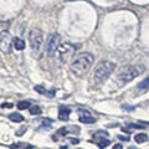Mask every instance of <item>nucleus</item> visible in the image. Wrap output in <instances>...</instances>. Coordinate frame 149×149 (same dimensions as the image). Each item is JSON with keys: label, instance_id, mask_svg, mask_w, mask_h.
<instances>
[{"label": "nucleus", "instance_id": "10", "mask_svg": "<svg viewBox=\"0 0 149 149\" xmlns=\"http://www.w3.org/2000/svg\"><path fill=\"white\" fill-rule=\"evenodd\" d=\"M134 141L137 143H144L148 141V136L144 133H139V134H136V137H134Z\"/></svg>", "mask_w": 149, "mask_h": 149}, {"label": "nucleus", "instance_id": "17", "mask_svg": "<svg viewBox=\"0 0 149 149\" xmlns=\"http://www.w3.org/2000/svg\"><path fill=\"white\" fill-rule=\"evenodd\" d=\"M35 91H36V92H39V93H41V95H47V91H46V90H45V87H44V86H41V85L35 86Z\"/></svg>", "mask_w": 149, "mask_h": 149}, {"label": "nucleus", "instance_id": "19", "mask_svg": "<svg viewBox=\"0 0 149 149\" xmlns=\"http://www.w3.org/2000/svg\"><path fill=\"white\" fill-rule=\"evenodd\" d=\"M78 113H82V114H81V117H83V116H90V112L83 111V109H78Z\"/></svg>", "mask_w": 149, "mask_h": 149}, {"label": "nucleus", "instance_id": "18", "mask_svg": "<svg viewBox=\"0 0 149 149\" xmlns=\"http://www.w3.org/2000/svg\"><path fill=\"white\" fill-rule=\"evenodd\" d=\"M122 109H125V111H133V109H134V107H133V106L123 104V106H122Z\"/></svg>", "mask_w": 149, "mask_h": 149}, {"label": "nucleus", "instance_id": "1", "mask_svg": "<svg viewBox=\"0 0 149 149\" xmlns=\"http://www.w3.org/2000/svg\"><path fill=\"white\" fill-rule=\"evenodd\" d=\"M93 62H95V56L92 54L90 52L81 54L73 60V62L71 65V71L74 74H77V76H82V74L88 72V70L91 68Z\"/></svg>", "mask_w": 149, "mask_h": 149}, {"label": "nucleus", "instance_id": "9", "mask_svg": "<svg viewBox=\"0 0 149 149\" xmlns=\"http://www.w3.org/2000/svg\"><path fill=\"white\" fill-rule=\"evenodd\" d=\"M9 119L13 120V122H22L24 117H22L20 113H10L9 114Z\"/></svg>", "mask_w": 149, "mask_h": 149}, {"label": "nucleus", "instance_id": "14", "mask_svg": "<svg viewBox=\"0 0 149 149\" xmlns=\"http://www.w3.org/2000/svg\"><path fill=\"white\" fill-rule=\"evenodd\" d=\"M17 108L19 109H27V108H31L30 107V102H27V101H21V102H19L17 103Z\"/></svg>", "mask_w": 149, "mask_h": 149}, {"label": "nucleus", "instance_id": "12", "mask_svg": "<svg viewBox=\"0 0 149 149\" xmlns=\"http://www.w3.org/2000/svg\"><path fill=\"white\" fill-rule=\"evenodd\" d=\"M66 133H67V129H66V128H60V129L57 130V133H56L55 136L52 137V139H54V141H58V138H60V137H63Z\"/></svg>", "mask_w": 149, "mask_h": 149}, {"label": "nucleus", "instance_id": "21", "mask_svg": "<svg viewBox=\"0 0 149 149\" xmlns=\"http://www.w3.org/2000/svg\"><path fill=\"white\" fill-rule=\"evenodd\" d=\"M1 107H3V108H4V107H6V108H11V107H13V103H3Z\"/></svg>", "mask_w": 149, "mask_h": 149}, {"label": "nucleus", "instance_id": "16", "mask_svg": "<svg viewBox=\"0 0 149 149\" xmlns=\"http://www.w3.org/2000/svg\"><path fill=\"white\" fill-rule=\"evenodd\" d=\"M109 144H111V142L108 141V139H101V141L98 142V147L101 148V149H104L106 147H108L109 146Z\"/></svg>", "mask_w": 149, "mask_h": 149}, {"label": "nucleus", "instance_id": "5", "mask_svg": "<svg viewBox=\"0 0 149 149\" xmlns=\"http://www.w3.org/2000/svg\"><path fill=\"white\" fill-rule=\"evenodd\" d=\"M60 45V35L58 34H51L49 40H47V45H46V52L49 56H55L56 51L58 49Z\"/></svg>", "mask_w": 149, "mask_h": 149}, {"label": "nucleus", "instance_id": "25", "mask_svg": "<svg viewBox=\"0 0 149 149\" xmlns=\"http://www.w3.org/2000/svg\"><path fill=\"white\" fill-rule=\"evenodd\" d=\"M60 149H67V147H61V148H60Z\"/></svg>", "mask_w": 149, "mask_h": 149}, {"label": "nucleus", "instance_id": "23", "mask_svg": "<svg viewBox=\"0 0 149 149\" xmlns=\"http://www.w3.org/2000/svg\"><path fill=\"white\" fill-rule=\"evenodd\" d=\"M113 149H123V147H122V144H116Z\"/></svg>", "mask_w": 149, "mask_h": 149}, {"label": "nucleus", "instance_id": "6", "mask_svg": "<svg viewBox=\"0 0 149 149\" xmlns=\"http://www.w3.org/2000/svg\"><path fill=\"white\" fill-rule=\"evenodd\" d=\"M13 44V39L8 31H1V50L3 52H10V45Z\"/></svg>", "mask_w": 149, "mask_h": 149}, {"label": "nucleus", "instance_id": "22", "mask_svg": "<svg viewBox=\"0 0 149 149\" xmlns=\"http://www.w3.org/2000/svg\"><path fill=\"white\" fill-rule=\"evenodd\" d=\"M118 138H119V139H122V141H125V142H128V141H129V137H127V136H125V137H124V136H119Z\"/></svg>", "mask_w": 149, "mask_h": 149}, {"label": "nucleus", "instance_id": "24", "mask_svg": "<svg viewBox=\"0 0 149 149\" xmlns=\"http://www.w3.org/2000/svg\"><path fill=\"white\" fill-rule=\"evenodd\" d=\"M24 130H26V127H22L20 130H19V132H17V136H21V133L24 132Z\"/></svg>", "mask_w": 149, "mask_h": 149}, {"label": "nucleus", "instance_id": "3", "mask_svg": "<svg viewBox=\"0 0 149 149\" xmlns=\"http://www.w3.org/2000/svg\"><path fill=\"white\" fill-rule=\"evenodd\" d=\"M116 68V65L111 61H101L98 65H97V67L95 68V81L96 82H103L106 81L107 78H108L112 72L114 71Z\"/></svg>", "mask_w": 149, "mask_h": 149}, {"label": "nucleus", "instance_id": "4", "mask_svg": "<svg viewBox=\"0 0 149 149\" xmlns=\"http://www.w3.org/2000/svg\"><path fill=\"white\" fill-rule=\"evenodd\" d=\"M29 41H30L32 54H34V56H37V57H39L41 49H42V41H44L42 31L40 29H32L30 31V35H29Z\"/></svg>", "mask_w": 149, "mask_h": 149}, {"label": "nucleus", "instance_id": "7", "mask_svg": "<svg viewBox=\"0 0 149 149\" xmlns=\"http://www.w3.org/2000/svg\"><path fill=\"white\" fill-rule=\"evenodd\" d=\"M70 113H71V109L68 107H60V111H58V118L61 120H68L70 117Z\"/></svg>", "mask_w": 149, "mask_h": 149}, {"label": "nucleus", "instance_id": "11", "mask_svg": "<svg viewBox=\"0 0 149 149\" xmlns=\"http://www.w3.org/2000/svg\"><path fill=\"white\" fill-rule=\"evenodd\" d=\"M137 87H138V90H149V76L147 78H144Z\"/></svg>", "mask_w": 149, "mask_h": 149}, {"label": "nucleus", "instance_id": "8", "mask_svg": "<svg viewBox=\"0 0 149 149\" xmlns=\"http://www.w3.org/2000/svg\"><path fill=\"white\" fill-rule=\"evenodd\" d=\"M13 46H14V49H15V50L21 51V50L25 49V41L21 40V39H19V37H14V39H13Z\"/></svg>", "mask_w": 149, "mask_h": 149}, {"label": "nucleus", "instance_id": "13", "mask_svg": "<svg viewBox=\"0 0 149 149\" xmlns=\"http://www.w3.org/2000/svg\"><path fill=\"white\" fill-rule=\"evenodd\" d=\"M80 122L81 123H95L96 119L91 117V116H83V117H80Z\"/></svg>", "mask_w": 149, "mask_h": 149}, {"label": "nucleus", "instance_id": "15", "mask_svg": "<svg viewBox=\"0 0 149 149\" xmlns=\"http://www.w3.org/2000/svg\"><path fill=\"white\" fill-rule=\"evenodd\" d=\"M30 114H32V116H39V114H41V108H40L39 106L31 107V108H30Z\"/></svg>", "mask_w": 149, "mask_h": 149}, {"label": "nucleus", "instance_id": "20", "mask_svg": "<svg viewBox=\"0 0 149 149\" xmlns=\"http://www.w3.org/2000/svg\"><path fill=\"white\" fill-rule=\"evenodd\" d=\"M70 142H71L72 144H77V143H80V141H78L77 138H70Z\"/></svg>", "mask_w": 149, "mask_h": 149}, {"label": "nucleus", "instance_id": "2", "mask_svg": "<svg viewBox=\"0 0 149 149\" xmlns=\"http://www.w3.org/2000/svg\"><path fill=\"white\" fill-rule=\"evenodd\" d=\"M144 70V67L138 66V65H130V66H127L120 70V72L117 74V83L119 86H123L125 83H128L136 78L139 73Z\"/></svg>", "mask_w": 149, "mask_h": 149}]
</instances>
